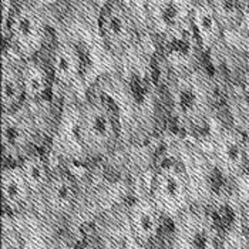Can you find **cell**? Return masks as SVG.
Segmentation results:
<instances>
[{"label":"cell","instance_id":"cell-21","mask_svg":"<svg viewBox=\"0 0 249 249\" xmlns=\"http://www.w3.org/2000/svg\"><path fill=\"white\" fill-rule=\"evenodd\" d=\"M239 227L249 241V198L242 204L239 211Z\"/></svg>","mask_w":249,"mask_h":249},{"label":"cell","instance_id":"cell-10","mask_svg":"<svg viewBox=\"0 0 249 249\" xmlns=\"http://www.w3.org/2000/svg\"><path fill=\"white\" fill-rule=\"evenodd\" d=\"M198 0H141V21L158 40L191 21Z\"/></svg>","mask_w":249,"mask_h":249},{"label":"cell","instance_id":"cell-13","mask_svg":"<svg viewBox=\"0 0 249 249\" xmlns=\"http://www.w3.org/2000/svg\"><path fill=\"white\" fill-rule=\"evenodd\" d=\"M164 219L167 216L157 207L150 194L135 198L127 211L128 230L134 245L147 247L155 242L162 232Z\"/></svg>","mask_w":249,"mask_h":249},{"label":"cell","instance_id":"cell-3","mask_svg":"<svg viewBox=\"0 0 249 249\" xmlns=\"http://www.w3.org/2000/svg\"><path fill=\"white\" fill-rule=\"evenodd\" d=\"M74 135L80 153L84 160L106 158L114 151L123 138L121 120L111 98H86L76 108Z\"/></svg>","mask_w":249,"mask_h":249},{"label":"cell","instance_id":"cell-7","mask_svg":"<svg viewBox=\"0 0 249 249\" xmlns=\"http://www.w3.org/2000/svg\"><path fill=\"white\" fill-rule=\"evenodd\" d=\"M150 196L168 219H175L194 204L191 179L182 162H167L154 174Z\"/></svg>","mask_w":249,"mask_h":249},{"label":"cell","instance_id":"cell-11","mask_svg":"<svg viewBox=\"0 0 249 249\" xmlns=\"http://www.w3.org/2000/svg\"><path fill=\"white\" fill-rule=\"evenodd\" d=\"M211 160L231 179L245 174V135L235 128L222 127L211 138Z\"/></svg>","mask_w":249,"mask_h":249},{"label":"cell","instance_id":"cell-22","mask_svg":"<svg viewBox=\"0 0 249 249\" xmlns=\"http://www.w3.org/2000/svg\"><path fill=\"white\" fill-rule=\"evenodd\" d=\"M238 30H242L249 38V0H241V26Z\"/></svg>","mask_w":249,"mask_h":249},{"label":"cell","instance_id":"cell-9","mask_svg":"<svg viewBox=\"0 0 249 249\" xmlns=\"http://www.w3.org/2000/svg\"><path fill=\"white\" fill-rule=\"evenodd\" d=\"M202 207H194L181 212L174 222V248L211 249L221 247V236L218 227L211 216L201 210Z\"/></svg>","mask_w":249,"mask_h":249},{"label":"cell","instance_id":"cell-8","mask_svg":"<svg viewBox=\"0 0 249 249\" xmlns=\"http://www.w3.org/2000/svg\"><path fill=\"white\" fill-rule=\"evenodd\" d=\"M160 47L170 77L184 76L202 67V60L207 54L191 21L160 38Z\"/></svg>","mask_w":249,"mask_h":249},{"label":"cell","instance_id":"cell-17","mask_svg":"<svg viewBox=\"0 0 249 249\" xmlns=\"http://www.w3.org/2000/svg\"><path fill=\"white\" fill-rule=\"evenodd\" d=\"M191 24L199 38L205 53L213 50L225 36L222 27L210 0H198L191 15Z\"/></svg>","mask_w":249,"mask_h":249},{"label":"cell","instance_id":"cell-14","mask_svg":"<svg viewBox=\"0 0 249 249\" xmlns=\"http://www.w3.org/2000/svg\"><path fill=\"white\" fill-rule=\"evenodd\" d=\"M49 64L54 84L63 90L78 87L84 78V56L74 41L61 38L50 52Z\"/></svg>","mask_w":249,"mask_h":249},{"label":"cell","instance_id":"cell-6","mask_svg":"<svg viewBox=\"0 0 249 249\" xmlns=\"http://www.w3.org/2000/svg\"><path fill=\"white\" fill-rule=\"evenodd\" d=\"M43 131L33 113V103L24 101L19 108L1 113V150L9 165L19 164L27 155L36 153Z\"/></svg>","mask_w":249,"mask_h":249},{"label":"cell","instance_id":"cell-5","mask_svg":"<svg viewBox=\"0 0 249 249\" xmlns=\"http://www.w3.org/2000/svg\"><path fill=\"white\" fill-rule=\"evenodd\" d=\"M142 29L144 26L141 20L127 1L106 0L100 6V40L114 57H123L137 47Z\"/></svg>","mask_w":249,"mask_h":249},{"label":"cell","instance_id":"cell-15","mask_svg":"<svg viewBox=\"0 0 249 249\" xmlns=\"http://www.w3.org/2000/svg\"><path fill=\"white\" fill-rule=\"evenodd\" d=\"M1 198L4 210L16 215L24 213L35 204V194L18 164L1 171Z\"/></svg>","mask_w":249,"mask_h":249},{"label":"cell","instance_id":"cell-19","mask_svg":"<svg viewBox=\"0 0 249 249\" xmlns=\"http://www.w3.org/2000/svg\"><path fill=\"white\" fill-rule=\"evenodd\" d=\"M18 165L20 167L24 178L27 179L32 191L35 194V198H36L49 184L53 171L50 170L44 157H41L37 151L23 158Z\"/></svg>","mask_w":249,"mask_h":249},{"label":"cell","instance_id":"cell-12","mask_svg":"<svg viewBox=\"0 0 249 249\" xmlns=\"http://www.w3.org/2000/svg\"><path fill=\"white\" fill-rule=\"evenodd\" d=\"M77 182L69 173H53L46 188L35 198L33 207L38 204L43 212L54 219H64L71 215L77 204Z\"/></svg>","mask_w":249,"mask_h":249},{"label":"cell","instance_id":"cell-18","mask_svg":"<svg viewBox=\"0 0 249 249\" xmlns=\"http://www.w3.org/2000/svg\"><path fill=\"white\" fill-rule=\"evenodd\" d=\"M26 101L20 61L3 53L1 60V113H10Z\"/></svg>","mask_w":249,"mask_h":249},{"label":"cell","instance_id":"cell-4","mask_svg":"<svg viewBox=\"0 0 249 249\" xmlns=\"http://www.w3.org/2000/svg\"><path fill=\"white\" fill-rule=\"evenodd\" d=\"M3 30L9 36L10 49L18 60L37 57L49 38L46 7L37 0L20 1L3 21Z\"/></svg>","mask_w":249,"mask_h":249},{"label":"cell","instance_id":"cell-20","mask_svg":"<svg viewBox=\"0 0 249 249\" xmlns=\"http://www.w3.org/2000/svg\"><path fill=\"white\" fill-rule=\"evenodd\" d=\"M225 32L238 30L241 26V4L238 0H210Z\"/></svg>","mask_w":249,"mask_h":249},{"label":"cell","instance_id":"cell-23","mask_svg":"<svg viewBox=\"0 0 249 249\" xmlns=\"http://www.w3.org/2000/svg\"><path fill=\"white\" fill-rule=\"evenodd\" d=\"M245 174L249 175V135H245Z\"/></svg>","mask_w":249,"mask_h":249},{"label":"cell","instance_id":"cell-1","mask_svg":"<svg viewBox=\"0 0 249 249\" xmlns=\"http://www.w3.org/2000/svg\"><path fill=\"white\" fill-rule=\"evenodd\" d=\"M134 47L123 57V66L108 78L106 94L111 98L121 120L123 138L144 140L157 130L158 89L150 69Z\"/></svg>","mask_w":249,"mask_h":249},{"label":"cell","instance_id":"cell-2","mask_svg":"<svg viewBox=\"0 0 249 249\" xmlns=\"http://www.w3.org/2000/svg\"><path fill=\"white\" fill-rule=\"evenodd\" d=\"M168 106L177 124L188 134H198L211 124L216 84L202 67L168 80Z\"/></svg>","mask_w":249,"mask_h":249},{"label":"cell","instance_id":"cell-16","mask_svg":"<svg viewBox=\"0 0 249 249\" xmlns=\"http://www.w3.org/2000/svg\"><path fill=\"white\" fill-rule=\"evenodd\" d=\"M19 61L26 101L30 103L46 101L50 97L52 89L54 86V77L49 61L44 63L43 60L38 58V56L30 60H19Z\"/></svg>","mask_w":249,"mask_h":249}]
</instances>
